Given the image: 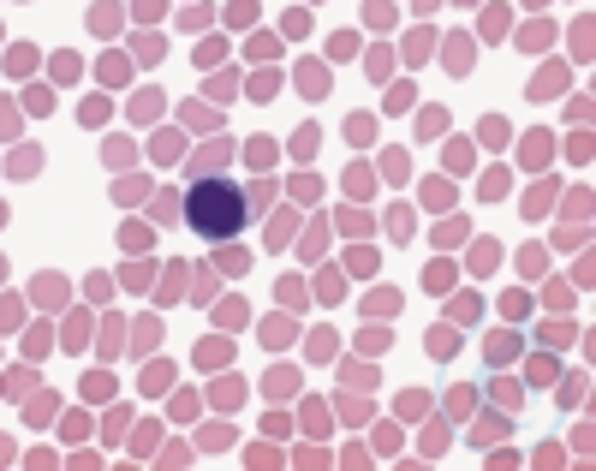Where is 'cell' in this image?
Masks as SVG:
<instances>
[{"instance_id":"1","label":"cell","mask_w":596,"mask_h":471,"mask_svg":"<svg viewBox=\"0 0 596 471\" xmlns=\"http://www.w3.org/2000/svg\"><path fill=\"white\" fill-rule=\"evenodd\" d=\"M185 221L197 239H233L239 221H245V191L239 185H227V179H197L191 185V197H185Z\"/></svg>"},{"instance_id":"2","label":"cell","mask_w":596,"mask_h":471,"mask_svg":"<svg viewBox=\"0 0 596 471\" xmlns=\"http://www.w3.org/2000/svg\"><path fill=\"white\" fill-rule=\"evenodd\" d=\"M292 334H298V328L287 323V316H269V323H262V340H269V346H287Z\"/></svg>"},{"instance_id":"3","label":"cell","mask_w":596,"mask_h":471,"mask_svg":"<svg viewBox=\"0 0 596 471\" xmlns=\"http://www.w3.org/2000/svg\"><path fill=\"white\" fill-rule=\"evenodd\" d=\"M292 233H298V221H292V215H274V221H269V245H274V250H287V239H292Z\"/></svg>"},{"instance_id":"4","label":"cell","mask_w":596,"mask_h":471,"mask_svg":"<svg viewBox=\"0 0 596 471\" xmlns=\"http://www.w3.org/2000/svg\"><path fill=\"white\" fill-rule=\"evenodd\" d=\"M292 388H298V370H269V394L274 400H287Z\"/></svg>"},{"instance_id":"5","label":"cell","mask_w":596,"mask_h":471,"mask_svg":"<svg viewBox=\"0 0 596 471\" xmlns=\"http://www.w3.org/2000/svg\"><path fill=\"white\" fill-rule=\"evenodd\" d=\"M447 48H453V54H447V66H453V72H466V66H471V42H466V36H453Z\"/></svg>"},{"instance_id":"6","label":"cell","mask_w":596,"mask_h":471,"mask_svg":"<svg viewBox=\"0 0 596 471\" xmlns=\"http://www.w3.org/2000/svg\"><path fill=\"white\" fill-rule=\"evenodd\" d=\"M120 245H125V250H149V227H138V221H131V227L120 233Z\"/></svg>"},{"instance_id":"7","label":"cell","mask_w":596,"mask_h":471,"mask_svg":"<svg viewBox=\"0 0 596 471\" xmlns=\"http://www.w3.org/2000/svg\"><path fill=\"white\" fill-rule=\"evenodd\" d=\"M280 305H287V310L304 305V280H280Z\"/></svg>"},{"instance_id":"8","label":"cell","mask_w":596,"mask_h":471,"mask_svg":"<svg viewBox=\"0 0 596 471\" xmlns=\"http://www.w3.org/2000/svg\"><path fill=\"white\" fill-rule=\"evenodd\" d=\"M317 293H322V298H328V305H340V275H334V268H328V275H322V280H317Z\"/></svg>"},{"instance_id":"9","label":"cell","mask_w":596,"mask_h":471,"mask_svg":"<svg viewBox=\"0 0 596 471\" xmlns=\"http://www.w3.org/2000/svg\"><path fill=\"white\" fill-rule=\"evenodd\" d=\"M394 305H400V298H394V293H370V305H364V310H370V316H388Z\"/></svg>"},{"instance_id":"10","label":"cell","mask_w":596,"mask_h":471,"mask_svg":"<svg viewBox=\"0 0 596 471\" xmlns=\"http://www.w3.org/2000/svg\"><path fill=\"white\" fill-rule=\"evenodd\" d=\"M155 334H161L155 323H138V340H131V346H138V352H143V346H155Z\"/></svg>"},{"instance_id":"11","label":"cell","mask_w":596,"mask_h":471,"mask_svg":"<svg viewBox=\"0 0 596 471\" xmlns=\"http://www.w3.org/2000/svg\"><path fill=\"white\" fill-rule=\"evenodd\" d=\"M84 394L90 400H108V376H84Z\"/></svg>"}]
</instances>
